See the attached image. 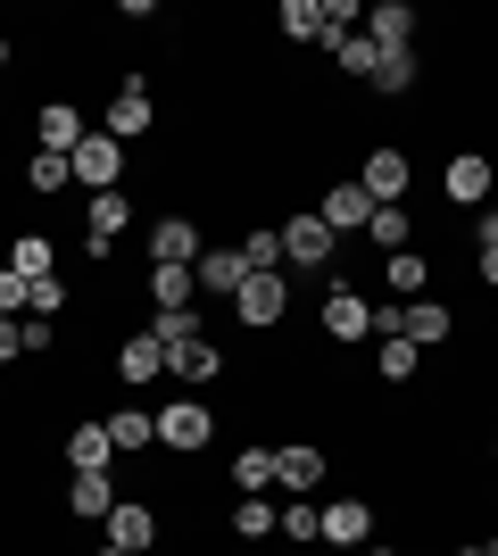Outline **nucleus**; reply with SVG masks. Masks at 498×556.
Returning a JSON list of instances; mask_svg holds the SVG:
<instances>
[{"label":"nucleus","mask_w":498,"mask_h":556,"mask_svg":"<svg viewBox=\"0 0 498 556\" xmlns=\"http://www.w3.org/2000/svg\"><path fill=\"white\" fill-rule=\"evenodd\" d=\"M150 125H158V109H150V84H142V75H125L117 92H108V116H100V134H108V141H142Z\"/></svg>","instance_id":"1"},{"label":"nucleus","mask_w":498,"mask_h":556,"mask_svg":"<svg viewBox=\"0 0 498 556\" xmlns=\"http://www.w3.org/2000/svg\"><path fill=\"white\" fill-rule=\"evenodd\" d=\"M274 232H283V266H308V275H316V266H332V250H341V232H332L316 208L291 216V225H274Z\"/></svg>","instance_id":"2"},{"label":"nucleus","mask_w":498,"mask_h":556,"mask_svg":"<svg viewBox=\"0 0 498 556\" xmlns=\"http://www.w3.org/2000/svg\"><path fill=\"white\" fill-rule=\"evenodd\" d=\"M407 184H416V166H407L399 150H366V166H357V191H366L374 208H407Z\"/></svg>","instance_id":"3"},{"label":"nucleus","mask_w":498,"mask_h":556,"mask_svg":"<svg viewBox=\"0 0 498 556\" xmlns=\"http://www.w3.org/2000/svg\"><path fill=\"white\" fill-rule=\"evenodd\" d=\"M67 159H75V184H92V191H117V175H125V141H108V134L92 125V134L75 141Z\"/></svg>","instance_id":"4"},{"label":"nucleus","mask_w":498,"mask_h":556,"mask_svg":"<svg viewBox=\"0 0 498 556\" xmlns=\"http://www.w3.org/2000/svg\"><path fill=\"white\" fill-rule=\"evenodd\" d=\"M233 307H241V325H283L291 316V282L283 275H241V291H233Z\"/></svg>","instance_id":"5"},{"label":"nucleus","mask_w":498,"mask_h":556,"mask_svg":"<svg viewBox=\"0 0 498 556\" xmlns=\"http://www.w3.org/2000/svg\"><path fill=\"white\" fill-rule=\"evenodd\" d=\"M125 225H133V208H125V191H92V216H84V257H117Z\"/></svg>","instance_id":"6"},{"label":"nucleus","mask_w":498,"mask_h":556,"mask_svg":"<svg viewBox=\"0 0 498 556\" xmlns=\"http://www.w3.org/2000/svg\"><path fill=\"white\" fill-rule=\"evenodd\" d=\"M108 548L150 556L158 548V507H150V498H117V507H108Z\"/></svg>","instance_id":"7"},{"label":"nucleus","mask_w":498,"mask_h":556,"mask_svg":"<svg viewBox=\"0 0 498 556\" xmlns=\"http://www.w3.org/2000/svg\"><path fill=\"white\" fill-rule=\"evenodd\" d=\"M324 332L332 341H374V300L349 291V282H332L324 291Z\"/></svg>","instance_id":"8"},{"label":"nucleus","mask_w":498,"mask_h":556,"mask_svg":"<svg viewBox=\"0 0 498 556\" xmlns=\"http://www.w3.org/2000/svg\"><path fill=\"white\" fill-rule=\"evenodd\" d=\"M158 441L191 457V448H208V441H216V416L200 407V399H175V407H158Z\"/></svg>","instance_id":"9"},{"label":"nucleus","mask_w":498,"mask_h":556,"mask_svg":"<svg viewBox=\"0 0 498 556\" xmlns=\"http://www.w3.org/2000/svg\"><path fill=\"white\" fill-rule=\"evenodd\" d=\"M200 225L191 216H166V225H150V266H200Z\"/></svg>","instance_id":"10"},{"label":"nucleus","mask_w":498,"mask_h":556,"mask_svg":"<svg viewBox=\"0 0 498 556\" xmlns=\"http://www.w3.org/2000/svg\"><path fill=\"white\" fill-rule=\"evenodd\" d=\"M490 184H498V166L474 159V150H465V159H449V175H440V191H449L457 208H482V200H490Z\"/></svg>","instance_id":"11"},{"label":"nucleus","mask_w":498,"mask_h":556,"mask_svg":"<svg viewBox=\"0 0 498 556\" xmlns=\"http://www.w3.org/2000/svg\"><path fill=\"white\" fill-rule=\"evenodd\" d=\"M366 42L374 50H407L416 42V9H407V0H374V9H366Z\"/></svg>","instance_id":"12"},{"label":"nucleus","mask_w":498,"mask_h":556,"mask_svg":"<svg viewBox=\"0 0 498 556\" xmlns=\"http://www.w3.org/2000/svg\"><path fill=\"white\" fill-rule=\"evenodd\" d=\"M366 532H374V507H366V498H324V540L332 548H366Z\"/></svg>","instance_id":"13"},{"label":"nucleus","mask_w":498,"mask_h":556,"mask_svg":"<svg viewBox=\"0 0 498 556\" xmlns=\"http://www.w3.org/2000/svg\"><path fill=\"white\" fill-rule=\"evenodd\" d=\"M34 134H42V150H75V141L92 134V125H84V109H75V100H42Z\"/></svg>","instance_id":"14"},{"label":"nucleus","mask_w":498,"mask_h":556,"mask_svg":"<svg viewBox=\"0 0 498 556\" xmlns=\"http://www.w3.org/2000/svg\"><path fill=\"white\" fill-rule=\"evenodd\" d=\"M316 216H324L332 232H366V216H374V200H366V191H357V184H332L324 200H316Z\"/></svg>","instance_id":"15"},{"label":"nucleus","mask_w":498,"mask_h":556,"mask_svg":"<svg viewBox=\"0 0 498 556\" xmlns=\"http://www.w3.org/2000/svg\"><path fill=\"white\" fill-rule=\"evenodd\" d=\"M166 374V349L150 341V332H125L117 341V382H158Z\"/></svg>","instance_id":"16"},{"label":"nucleus","mask_w":498,"mask_h":556,"mask_svg":"<svg viewBox=\"0 0 498 556\" xmlns=\"http://www.w3.org/2000/svg\"><path fill=\"white\" fill-rule=\"evenodd\" d=\"M166 374H175V382H216V374H225V357H216V341L200 332V341L166 349Z\"/></svg>","instance_id":"17"},{"label":"nucleus","mask_w":498,"mask_h":556,"mask_svg":"<svg viewBox=\"0 0 498 556\" xmlns=\"http://www.w3.org/2000/svg\"><path fill=\"white\" fill-rule=\"evenodd\" d=\"M108 457H117L108 424H75V432H67V465H75V473H108Z\"/></svg>","instance_id":"18"},{"label":"nucleus","mask_w":498,"mask_h":556,"mask_svg":"<svg viewBox=\"0 0 498 556\" xmlns=\"http://www.w3.org/2000/svg\"><path fill=\"white\" fill-rule=\"evenodd\" d=\"M108 507H117V482H108V473H75V482H67V515L108 523Z\"/></svg>","instance_id":"19"},{"label":"nucleus","mask_w":498,"mask_h":556,"mask_svg":"<svg viewBox=\"0 0 498 556\" xmlns=\"http://www.w3.org/2000/svg\"><path fill=\"white\" fill-rule=\"evenodd\" d=\"M416 75H424V67H416V42H407V50H382V67H374V84H366V92L407 100V92H416Z\"/></svg>","instance_id":"20"},{"label":"nucleus","mask_w":498,"mask_h":556,"mask_svg":"<svg viewBox=\"0 0 498 556\" xmlns=\"http://www.w3.org/2000/svg\"><path fill=\"white\" fill-rule=\"evenodd\" d=\"M274 482L316 498V482H324V448H274Z\"/></svg>","instance_id":"21"},{"label":"nucleus","mask_w":498,"mask_h":556,"mask_svg":"<svg viewBox=\"0 0 498 556\" xmlns=\"http://www.w3.org/2000/svg\"><path fill=\"white\" fill-rule=\"evenodd\" d=\"M100 424H108L117 457H133V448H150V441H158V416H150V407H117V416H100Z\"/></svg>","instance_id":"22"},{"label":"nucleus","mask_w":498,"mask_h":556,"mask_svg":"<svg viewBox=\"0 0 498 556\" xmlns=\"http://www.w3.org/2000/svg\"><path fill=\"white\" fill-rule=\"evenodd\" d=\"M9 275H25V282H50V275H59V257H50L42 232H17V241H9Z\"/></svg>","instance_id":"23"},{"label":"nucleus","mask_w":498,"mask_h":556,"mask_svg":"<svg viewBox=\"0 0 498 556\" xmlns=\"http://www.w3.org/2000/svg\"><path fill=\"white\" fill-rule=\"evenodd\" d=\"M374 366H382V382H416V366H424V349L407 341V332H382V341H374Z\"/></svg>","instance_id":"24"},{"label":"nucleus","mask_w":498,"mask_h":556,"mask_svg":"<svg viewBox=\"0 0 498 556\" xmlns=\"http://www.w3.org/2000/svg\"><path fill=\"white\" fill-rule=\"evenodd\" d=\"M25 184L42 191V200H59V191L75 184V159H67V150H34V166H25Z\"/></svg>","instance_id":"25"},{"label":"nucleus","mask_w":498,"mask_h":556,"mask_svg":"<svg viewBox=\"0 0 498 556\" xmlns=\"http://www.w3.org/2000/svg\"><path fill=\"white\" fill-rule=\"evenodd\" d=\"M274 523H283V507H274V498H241V507H233V540H250V548H258V540H274Z\"/></svg>","instance_id":"26"},{"label":"nucleus","mask_w":498,"mask_h":556,"mask_svg":"<svg viewBox=\"0 0 498 556\" xmlns=\"http://www.w3.org/2000/svg\"><path fill=\"white\" fill-rule=\"evenodd\" d=\"M366 241H374L382 257L407 250V241H416V216H407V208H374V216H366Z\"/></svg>","instance_id":"27"},{"label":"nucleus","mask_w":498,"mask_h":556,"mask_svg":"<svg viewBox=\"0 0 498 556\" xmlns=\"http://www.w3.org/2000/svg\"><path fill=\"white\" fill-rule=\"evenodd\" d=\"M191 282H200V291H241V250H200Z\"/></svg>","instance_id":"28"},{"label":"nucleus","mask_w":498,"mask_h":556,"mask_svg":"<svg viewBox=\"0 0 498 556\" xmlns=\"http://www.w3.org/2000/svg\"><path fill=\"white\" fill-rule=\"evenodd\" d=\"M241 275H283V232L258 225L250 241H241Z\"/></svg>","instance_id":"29"},{"label":"nucleus","mask_w":498,"mask_h":556,"mask_svg":"<svg viewBox=\"0 0 498 556\" xmlns=\"http://www.w3.org/2000/svg\"><path fill=\"white\" fill-rule=\"evenodd\" d=\"M332 67L349 75V84H374V67H382V50L366 42V34H349V42H332Z\"/></svg>","instance_id":"30"},{"label":"nucleus","mask_w":498,"mask_h":556,"mask_svg":"<svg viewBox=\"0 0 498 556\" xmlns=\"http://www.w3.org/2000/svg\"><path fill=\"white\" fill-rule=\"evenodd\" d=\"M291 34V42H324L332 50V34H324V9H316V0H283V17H274Z\"/></svg>","instance_id":"31"},{"label":"nucleus","mask_w":498,"mask_h":556,"mask_svg":"<svg viewBox=\"0 0 498 556\" xmlns=\"http://www.w3.org/2000/svg\"><path fill=\"white\" fill-rule=\"evenodd\" d=\"M150 341H158V349L200 341V307H158V316H150Z\"/></svg>","instance_id":"32"},{"label":"nucleus","mask_w":498,"mask_h":556,"mask_svg":"<svg viewBox=\"0 0 498 556\" xmlns=\"http://www.w3.org/2000/svg\"><path fill=\"white\" fill-rule=\"evenodd\" d=\"M382 282H391V291H424V282H432L424 250H391V257H382Z\"/></svg>","instance_id":"33"},{"label":"nucleus","mask_w":498,"mask_h":556,"mask_svg":"<svg viewBox=\"0 0 498 556\" xmlns=\"http://www.w3.org/2000/svg\"><path fill=\"white\" fill-rule=\"evenodd\" d=\"M191 291H200L191 266H150V300H158V307H191Z\"/></svg>","instance_id":"34"},{"label":"nucleus","mask_w":498,"mask_h":556,"mask_svg":"<svg viewBox=\"0 0 498 556\" xmlns=\"http://www.w3.org/2000/svg\"><path fill=\"white\" fill-rule=\"evenodd\" d=\"M266 482H274V448H241V457H233V490L266 498Z\"/></svg>","instance_id":"35"},{"label":"nucleus","mask_w":498,"mask_h":556,"mask_svg":"<svg viewBox=\"0 0 498 556\" xmlns=\"http://www.w3.org/2000/svg\"><path fill=\"white\" fill-rule=\"evenodd\" d=\"M407 341H416V349H432V341H449V307H432V300H416V307H407Z\"/></svg>","instance_id":"36"},{"label":"nucleus","mask_w":498,"mask_h":556,"mask_svg":"<svg viewBox=\"0 0 498 556\" xmlns=\"http://www.w3.org/2000/svg\"><path fill=\"white\" fill-rule=\"evenodd\" d=\"M274 532H283V540H324V507H316V498H291Z\"/></svg>","instance_id":"37"},{"label":"nucleus","mask_w":498,"mask_h":556,"mask_svg":"<svg viewBox=\"0 0 498 556\" xmlns=\"http://www.w3.org/2000/svg\"><path fill=\"white\" fill-rule=\"evenodd\" d=\"M59 307H67V282H59V275H50V282H34V300H25V316H42V325H50Z\"/></svg>","instance_id":"38"},{"label":"nucleus","mask_w":498,"mask_h":556,"mask_svg":"<svg viewBox=\"0 0 498 556\" xmlns=\"http://www.w3.org/2000/svg\"><path fill=\"white\" fill-rule=\"evenodd\" d=\"M25 300H34V282H25V275H9V266H0V316H17Z\"/></svg>","instance_id":"39"},{"label":"nucleus","mask_w":498,"mask_h":556,"mask_svg":"<svg viewBox=\"0 0 498 556\" xmlns=\"http://www.w3.org/2000/svg\"><path fill=\"white\" fill-rule=\"evenodd\" d=\"M17 341H25V357H50V325H42V316H25Z\"/></svg>","instance_id":"40"},{"label":"nucleus","mask_w":498,"mask_h":556,"mask_svg":"<svg viewBox=\"0 0 498 556\" xmlns=\"http://www.w3.org/2000/svg\"><path fill=\"white\" fill-rule=\"evenodd\" d=\"M474 241H482V250H498V208H482V216H474Z\"/></svg>","instance_id":"41"},{"label":"nucleus","mask_w":498,"mask_h":556,"mask_svg":"<svg viewBox=\"0 0 498 556\" xmlns=\"http://www.w3.org/2000/svg\"><path fill=\"white\" fill-rule=\"evenodd\" d=\"M9 357H25V341H17V325L0 316V366H9Z\"/></svg>","instance_id":"42"},{"label":"nucleus","mask_w":498,"mask_h":556,"mask_svg":"<svg viewBox=\"0 0 498 556\" xmlns=\"http://www.w3.org/2000/svg\"><path fill=\"white\" fill-rule=\"evenodd\" d=\"M474 275H482V291H498V250H482V257H474Z\"/></svg>","instance_id":"43"},{"label":"nucleus","mask_w":498,"mask_h":556,"mask_svg":"<svg viewBox=\"0 0 498 556\" xmlns=\"http://www.w3.org/2000/svg\"><path fill=\"white\" fill-rule=\"evenodd\" d=\"M9 59H17V42H9V34H0V75H9Z\"/></svg>","instance_id":"44"},{"label":"nucleus","mask_w":498,"mask_h":556,"mask_svg":"<svg viewBox=\"0 0 498 556\" xmlns=\"http://www.w3.org/2000/svg\"><path fill=\"white\" fill-rule=\"evenodd\" d=\"M366 556H399V548H366Z\"/></svg>","instance_id":"45"},{"label":"nucleus","mask_w":498,"mask_h":556,"mask_svg":"<svg viewBox=\"0 0 498 556\" xmlns=\"http://www.w3.org/2000/svg\"><path fill=\"white\" fill-rule=\"evenodd\" d=\"M100 556H125V548H100Z\"/></svg>","instance_id":"46"},{"label":"nucleus","mask_w":498,"mask_h":556,"mask_svg":"<svg viewBox=\"0 0 498 556\" xmlns=\"http://www.w3.org/2000/svg\"><path fill=\"white\" fill-rule=\"evenodd\" d=\"M490 457H498V441H490Z\"/></svg>","instance_id":"47"}]
</instances>
